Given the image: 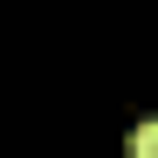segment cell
Returning <instances> with one entry per match:
<instances>
[{"label": "cell", "instance_id": "cell-1", "mask_svg": "<svg viewBox=\"0 0 158 158\" xmlns=\"http://www.w3.org/2000/svg\"><path fill=\"white\" fill-rule=\"evenodd\" d=\"M131 158H158V124H138V131H131Z\"/></svg>", "mask_w": 158, "mask_h": 158}]
</instances>
